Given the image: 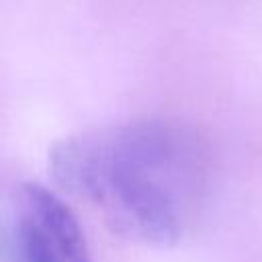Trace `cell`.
Returning a JSON list of instances; mask_svg holds the SVG:
<instances>
[{"mask_svg": "<svg viewBox=\"0 0 262 262\" xmlns=\"http://www.w3.org/2000/svg\"><path fill=\"white\" fill-rule=\"evenodd\" d=\"M8 262H68L57 248L45 239L25 217H16L6 237Z\"/></svg>", "mask_w": 262, "mask_h": 262, "instance_id": "obj_3", "label": "cell"}, {"mask_svg": "<svg viewBox=\"0 0 262 262\" xmlns=\"http://www.w3.org/2000/svg\"><path fill=\"white\" fill-rule=\"evenodd\" d=\"M18 215L49 239L68 262H90V250L76 215L43 184L27 182L20 186Z\"/></svg>", "mask_w": 262, "mask_h": 262, "instance_id": "obj_2", "label": "cell"}, {"mask_svg": "<svg viewBox=\"0 0 262 262\" xmlns=\"http://www.w3.org/2000/svg\"><path fill=\"white\" fill-rule=\"evenodd\" d=\"M207 143L188 127L135 121L57 141L49 170L127 239L168 248L180 242L209 182Z\"/></svg>", "mask_w": 262, "mask_h": 262, "instance_id": "obj_1", "label": "cell"}]
</instances>
